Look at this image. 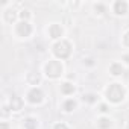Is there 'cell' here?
<instances>
[{
    "label": "cell",
    "instance_id": "cell-1",
    "mask_svg": "<svg viewBox=\"0 0 129 129\" xmlns=\"http://www.w3.org/2000/svg\"><path fill=\"white\" fill-rule=\"evenodd\" d=\"M106 97L112 103H118L124 99V88L120 84H111L106 90Z\"/></svg>",
    "mask_w": 129,
    "mask_h": 129
},
{
    "label": "cell",
    "instance_id": "cell-2",
    "mask_svg": "<svg viewBox=\"0 0 129 129\" xmlns=\"http://www.w3.org/2000/svg\"><path fill=\"white\" fill-rule=\"evenodd\" d=\"M70 52H72V46H70V43L66 41V40H61V41H58V43L53 46V53H55L58 58H61V59L69 58V56H70Z\"/></svg>",
    "mask_w": 129,
    "mask_h": 129
},
{
    "label": "cell",
    "instance_id": "cell-3",
    "mask_svg": "<svg viewBox=\"0 0 129 129\" xmlns=\"http://www.w3.org/2000/svg\"><path fill=\"white\" fill-rule=\"evenodd\" d=\"M62 64L59 61H49L46 64V75L49 78H59L62 75Z\"/></svg>",
    "mask_w": 129,
    "mask_h": 129
},
{
    "label": "cell",
    "instance_id": "cell-4",
    "mask_svg": "<svg viewBox=\"0 0 129 129\" xmlns=\"http://www.w3.org/2000/svg\"><path fill=\"white\" fill-rule=\"evenodd\" d=\"M15 32H17V35L18 37H29L30 35V32H32V27H30V24L27 23V21H21L20 24H17V29H15Z\"/></svg>",
    "mask_w": 129,
    "mask_h": 129
},
{
    "label": "cell",
    "instance_id": "cell-5",
    "mask_svg": "<svg viewBox=\"0 0 129 129\" xmlns=\"http://www.w3.org/2000/svg\"><path fill=\"white\" fill-rule=\"evenodd\" d=\"M27 99L30 103H40L43 100V91L40 88H32L27 94Z\"/></svg>",
    "mask_w": 129,
    "mask_h": 129
},
{
    "label": "cell",
    "instance_id": "cell-6",
    "mask_svg": "<svg viewBox=\"0 0 129 129\" xmlns=\"http://www.w3.org/2000/svg\"><path fill=\"white\" fill-rule=\"evenodd\" d=\"M126 11H127V3L126 2H115L114 3V12L115 14L123 15V14H126Z\"/></svg>",
    "mask_w": 129,
    "mask_h": 129
},
{
    "label": "cell",
    "instance_id": "cell-7",
    "mask_svg": "<svg viewBox=\"0 0 129 129\" xmlns=\"http://www.w3.org/2000/svg\"><path fill=\"white\" fill-rule=\"evenodd\" d=\"M49 34H50V37L52 38H59L61 35H62V27L59 26V24H52L50 27H49Z\"/></svg>",
    "mask_w": 129,
    "mask_h": 129
},
{
    "label": "cell",
    "instance_id": "cell-8",
    "mask_svg": "<svg viewBox=\"0 0 129 129\" xmlns=\"http://www.w3.org/2000/svg\"><path fill=\"white\" fill-rule=\"evenodd\" d=\"M21 106H23V100L18 96H12V99H11V109L12 111H20Z\"/></svg>",
    "mask_w": 129,
    "mask_h": 129
},
{
    "label": "cell",
    "instance_id": "cell-9",
    "mask_svg": "<svg viewBox=\"0 0 129 129\" xmlns=\"http://www.w3.org/2000/svg\"><path fill=\"white\" fill-rule=\"evenodd\" d=\"M61 91H62L64 94H72V93L75 91V87H73L70 82H66V84L61 85Z\"/></svg>",
    "mask_w": 129,
    "mask_h": 129
},
{
    "label": "cell",
    "instance_id": "cell-10",
    "mask_svg": "<svg viewBox=\"0 0 129 129\" xmlns=\"http://www.w3.org/2000/svg\"><path fill=\"white\" fill-rule=\"evenodd\" d=\"M111 73H112L114 76H118V75H121V73H123V67H121V64H117V62H114L112 66H111Z\"/></svg>",
    "mask_w": 129,
    "mask_h": 129
},
{
    "label": "cell",
    "instance_id": "cell-11",
    "mask_svg": "<svg viewBox=\"0 0 129 129\" xmlns=\"http://www.w3.org/2000/svg\"><path fill=\"white\" fill-rule=\"evenodd\" d=\"M97 126H99L100 129H108V127L111 126V120L106 118V117H102V118L97 121Z\"/></svg>",
    "mask_w": 129,
    "mask_h": 129
},
{
    "label": "cell",
    "instance_id": "cell-12",
    "mask_svg": "<svg viewBox=\"0 0 129 129\" xmlns=\"http://www.w3.org/2000/svg\"><path fill=\"white\" fill-rule=\"evenodd\" d=\"M24 127L26 129H37V120L32 117H27L24 120Z\"/></svg>",
    "mask_w": 129,
    "mask_h": 129
},
{
    "label": "cell",
    "instance_id": "cell-13",
    "mask_svg": "<svg viewBox=\"0 0 129 129\" xmlns=\"http://www.w3.org/2000/svg\"><path fill=\"white\" fill-rule=\"evenodd\" d=\"M75 106H76V102H75V100H72V99H69L66 103H64V109H66L67 112L73 111V109H75Z\"/></svg>",
    "mask_w": 129,
    "mask_h": 129
},
{
    "label": "cell",
    "instance_id": "cell-14",
    "mask_svg": "<svg viewBox=\"0 0 129 129\" xmlns=\"http://www.w3.org/2000/svg\"><path fill=\"white\" fill-rule=\"evenodd\" d=\"M27 82H29L30 85H37V84L40 82V76H38V75H34V73H29V76H27Z\"/></svg>",
    "mask_w": 129,
    "mask_h": 129
},
{
    "label": "cell",
    "instance_id": "cell-15",
    "mask_svg": "<svg viewBox=\"0 0 129 129\" xmlns=\"http://www.w3.org/2000/svg\"><path fill=\"white\" fill-rule=\"evenodd\" d=\"M15 20V14H14V11H8L6 12V21L8 23H12Z\"/></svg>",
    "mask_w": 129,
    "mask_h": 129
},
{
    "label": "cell",
    "instance_id": "cell-16",
    "mask_svg": "<svg viewBox=\"0 0 129 129\" xmlns=\"http://www.w3.org/2000/svg\"><path fill=\"white\" fill-rule=\"evenodd\" d=\"M84 100H87V102L93 103V102H96V100H97V97H96L94 94H85V96H84Z\"/></svg>",
    "mask_w": 129,
    "mask_h": 129
},
{
    "label": "cell",
    "instance_id": "cell-17",
    "mask_svg": "<svg viewBox=\"0 0 129 129\" xmlns=\"http://www.w3.org/2000/svg\"><path fill=\"white\" fill-rule=\"evenodd\" d=\"M53 129H69V127H67V124H64V123H58V124H55Z\"/></svg>",
    "mask_w": 129,
    "mask_h": 129
},
{
    "label": "cell",
    "instance_id": "cell-18",
    "mask_svg": "<svg viewBox=\"0 0 129 129\" xmlns=\"http://www.w3.org/2000/svg\"><path fill=\"white\" fill-rule=\"evenodd\" d=\"M20 15H21V18L24 20V18H27V17H29V11H26V9H24V11H21V14H20Z\"/></svg>",
    "mask_w": 129,
    "mask_h": 129
},
{
    "label": "cell",
    "instance_id": "cell-19",
    "mask_svg": "<svg viewBox=\"0 0 129 129\" xmlns=\"http://www.w3.org/2000/svg\"><path fill=\"white\" fill-rule=\"evenodd\" d=\"M123 40H124V44H126V46H129V32H126V34H124Z\"/></svg>",
    "mask_w": 129,
    "mask_h": 129
},
{
    "label": "cell",
    "instance_id": "cell-20",
    "mask_svg": "<svg viewBox=\"0 0 129 129\" xmlns=\"http://www.w3.org/2000/svg\"><path fill=\"white\" fill-rule=\"evenodd\" d=\"M103 9H105V6H103V5H100V3H99V5H96V11H100V12H102Z\"/></svg>",
    "mask_w": 129,
    "mask_h": 129
},
{
    "label": "cell",
    "instance_id": "cell-21",
    "mask_svg": "<svg viewBox=\"0 0 129 129\" xmlns=\"http://www.w3.org/2000/svg\"><path fill=\"white\" fill-rule=\"evenodd\" d=\"M100 111H102V112H106V111H108L106 105H100Z\"/></svg>",
    "mask_w": 129,
    "mask_h": 129
},
{
    "label": "cell",
    "instance_id": "cell-22",
    "mask_svg": "<svg viewBox=\"0 0 129 129\" xmlns=\"http://www.w3.org/2000/svg\"><path fill=\"white\" fill-rule=\"evenodd\" d=\"M2 129H8V124L6 123H2Z\"/></svg>",
    "mask_w": 129,
    "mask_h": 129
},
{
    "label": "cell",
    "instance_id": "cell-23",
    "mask_svg": "<svg viewBox=\"0 0 129 129\" xmlns=\"http://www.w3.org/2000/svg\"><path fill=\"white\" fill-rule=\"evenodd\" d=\"M124 59H126V62H129V56H124Z\"/></svg>",
    "mask_w": 129,
    "mask_h": 129
},
{
    "label": "cell",
    "instance_id": "cell-24",
    "mask_svg": "<svg viewBox=\"0 0 129 129\" xmlns=\"http://www.w3.org/2000/svg\"><path fill=\"white\" fill-rule=\"evenodd\" d=\"M127 129H129V126H127Z\"/></svg>",
    "mask_w": 129,
    "mask_h": 129
}]
</instances>
